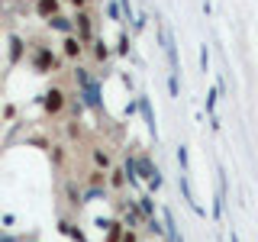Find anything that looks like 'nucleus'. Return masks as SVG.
<instances>
[{
    "mask_svg": "<svg viewBox=\"0 0 258 242\" xmlns=\"http://www.w3.org/2000/svg\"><path fill=\"white\" fill-rule=\"evenodd\" d=\"M139 110H142V119H145V126H149L152 139H155V136H158V126H155V113H152V103H149V97H139Z\"/></svg>",
    "mask_w": 258,
    "mask_h": 242,
    "instance_id": "7ed1b4c3",
    "label": "nucleus"
},
{
    "mask_svg": "<svg viewBox=\"0 0 258 242\" xmlns=\"http://www.w3.org/2000/svg\"><path fill=\"white\" fill-rule=\"evenodd\" d=\"M136 207H139V213H145V220H155V204H152V197H149V194H142V197L139 200H136Z\"/></svg>",
    "mask_w": 258,
    "mask_h": 242,
    "instance_id": "423d86ee",
    "label": "nucleus"
},
{
    "mask_svg": "<svg viewBox=\"0 0 258 242\" xmlns=\"http://www.w3.org/2000/svg\"><path fill=\"white\" fill-rule=\"evenodd\" d=\"M136 171H139V181H152V177H158L161 171L155 165H152V158L149 155H139L136 158Z\"/></svg>",
    "mask_w": 258,
    "mask_h": 242,
    "instance_id": "f03ea898",
    "label": "nucleus"
},
{
    "mask_svg": "<svg viewBox=\"0 0 258 242\" xmlns=\"http://www.w3.org/2000/svg\"><path fill=\"white\" fill-rule=\"evenodd\" d=\"M64 107V94H61V87H52L45 97H42V110L48 113V116H55V113H61Z\"/></svg>",
    "mask_w": 258,
    "mask_h": 242,
    "instance_id": "f257e3e1",
    "label": "nucleus"
},
{
    "mask_svg": "<svg viewBox=\"0 0 258 242\" xmlns=\"http://www.w3.org/2000/svg\"><path fill=\"white\" fill-rule=\"evenodd\" d=\"M78 26H81V39L87 42V39H91V16L81 13V16H78Z\"/></svg>",
    "mask_w": 258,
    "mask_h": 242,
    "instance_id": "9d476101",
    "label": "nucleus"
},
{
    "mask_svg": "<svg viewBox=\"0 0 258 242\" xmlns=\"http://www.w3.org/2000/svg\"><path fill=\"white\" fill-rule=\"evenodd\" d=\"M20 58H23V39L13 36L10 39V62H20Z\"/></svg>",
    "mask_w": 258,
    "mask_h": 242,
    "instance_id": "1a4fd4ad",
    "label": "nucleus"
},
{
    "mask_svg": "<svg viewBox=\"0 0 258 242\" xmlns=\"http://www.w3.org/2000/svg\"><path fill=\"white\" fill-rule=\"evenodd\" d=\"M123 4V13H126V20H133V10H129V0H119Z\"/></svg>",
    "mask_w": 258,
    "mask_h": 242,
    "instance_id": "412c9836",
    "label": "nucleus"
},
{
    "mask_svg": "<svg viewBox=\"0 0 258 242\" xmlns=\"http://www.w3.org/2000/svg\"><path fill=\"white\" fill-rule=\"evenodd\" d=\"M64 55H71V58H75V55H81V42H78V39H64Z\"/></svg>",
    "mask_w": 258,
    "mask_h": 242,
    "instance_id": "f8f14e48",
    "label": "nucleus"
},
{
    "mask_svg": "<svg viewBox=\"0 0 258 242\" xmlns=\"http://www.w3.org/2000/svg\"><path fill=\"white\" fill-rule=\"evenodd\" d=\"M123 232H126V229H123V223H119V220L110 223V226H107V242H119V239H123Z\"/></svg>",
    "mask_w": 258,
    "mask_h": 242,
    "instance_id": "0eeeda50",
    "label": "nucleus"
},
{
    "mask_svg": "<svg viewBox=\"0 0 258 242\" xmlns=\"http://www.w3.org/2000/svg\"><path fill=\"white\" fill-rule=\"evenodd\" d=\"M52 26H55V29H61V32H71V26H75V23L64 20V16H52Z\"/></svg>",
    "mask_w": 258,
    "mask_h": 242,
    "instance_id": "ddd939ff",
    "label": "nucleus"
},
{
    "mask_svg": "<svg viewBox=\"0 0 258 242\" xmlns=\"http://www.w3.org/2000/svg\"><path fill=\"white\" fill-rule=\"evenodd\" d=\"M55 10H58V0H39V13L42 16H55Z\"/></svg>",
    "mask_w": 258,
    "mask_h": 242,
    "instance_id": "9b49d317",
    "label": "nucleus"
},
{
    "mask_svg": "<svg viewBox=\"0 0 258 242\" xmlns=\"http://www.w3.org/2000/svg\"><path fill=\"white\" fill-rule=\"evenodd\" d=\"M71 4H78V7H84V4H87V0H71Z\"/></svg>",
    "mask_w": 258,
    "mask_h": 242,
    "instance_id": "4be33fe9",
    "label": "nucleus"
},
{
    "mask_svg": "<svg viewBox=\"0 0 258 242\" xmlns=\"http://www.w3.org/2000/svg\"><path fill=\"white\" fill-rule=\"evenodd\" d=\"M58 232H61V236H68V239H75V242H87L84 232H81L75 223H68V220H61V223H58Z\"/></svg>",
    "mask_w": 258,
    "mask_h": 242,
    "instance_id": "20e7f679",
    "label": "nucleus"
},
{
    "mask_svg": "<svg viewBox=\"0 0 258 242\" xmlns=\"http://www.w3.org/2000/svg\"><path fill=\"white\" fill-rule=\"evenodd\" d=\"M52 65H55L52 52H48V48L42 45V48H39V52H36V71H48V68H52Z\"/></svg>",
    "mask_w": 258,
    "mask_h": 242,
    "instance_id": "39448f33",
    "label": "nucleus"
},
{
    "mask_svg": "<svg viewBox=\"0 0 258 242\" xmlns=\"http://www.w3.org/2000/svg\"><path fill=\"white\" fill-rule=\"evenodd\" d=\"M177 161H181V168H187V149H177Z\"/></svg>",
    "mask_w": 258,
    "mask_h": 242,
    "instance_id": "a211bd4d",
    "label": "nucleus"
},
{
    "mask_svg": "<svg viewBox=\"0 0 258 242\" xmlns=\"http://www.w3.org/2000/svg\"><path fill=\"white\" fill-rule=\"evenodd\" d=\"M119 242H139V239H136V232L129 229V232H123V239H119Z\"/></svg>",
    "mask_w": 258,
    "mask_h": 242,
    "instance_id": "6ab92c4d",
    "label": "nucleus"
},
{
    "mask_svg": "<svg viewBox=\"0 0 258 242\" xmlns=\"http://www.w3.org/2000/svg\"><path fill=\"white\" fill-rule=\"evenodd\" d=\"M216 97H220V91H210V97H207V110H210V113L216 110Z\"/></svg>",
    "mask_w": 258,
    "mask_h": 242,
    "instance_id": "f3484780",
    "label": "nucleus"
},
{
    "mask_svg": "<svg viewBox=\"0 0 258 242\" xmlns=\"http://www.w3.org/2000/svg\"><path fill=\"white\" fill-rule=\"evenodd\" d=\"M94 161H97V168H110V155H107L103 149H97V152H94Z\"/></svg>",
    "mask_w": 258,
    "mask_h": 242,
    "instance_id": "4468645a",
    "label": "nucleus"
},
{
    "mask_svg": "<svg viewBox=\"0 0 258 242\" xmlns=\"http://www.w3.org/2000/svg\"><path fill=\"white\" fill-rule=\"evenodd\" d=\"M116 52H119V55H126V52H129V36H126V32L119 36V42H116Z\"/></svg>",
    "mask_w": 258,
    "mask_h": 242,
    "instance_id": "2eb2a0df",
    "label": "nucleus"
},
{
    "mask_svg": "<svg viewBox=\"0 0 258 242\" xmlns=\"http://www.w3.org/2000/svg\"><path fill=\"white\" fill-rule=\"evenodd\" d=\"M110 188H116V191H123V188H126V174H123V168H113V171H110Z\"/></svg>",
    "mask_w": 258,
    "mask_h": 242,
    "instance_id": "6e6552de",
    "label": "nucleus"
},
{
    "mask_svg": "<svg viewBox=\"0 0 258 242\" xmlns=\"http://www.w3.org/2000/svg\"><path fill=\"white\" fill-rule=\"evenodd\" d=\"M91 188H97V191L103 188V171H94V174H91Z\"/></svg>",
    "mask_w": 258,
    "mask_h": 242,
    "instance_id": "dca6fc26",
    "label": "nucleus"
},
{
    "mask_svg": "<svg viewBox=\"0 0 258 242\" xmlns=\"http://www.w3.org/2000/svg\"><path fill=\"white\" fill-rule=\"evenodd\" d=\"M168 91H171V97H177V78L168 81Z\"/></svg>",
    "mask_w": 258,
    "mask_h": 242,
    "instance_id": "aec40b11",
    "label": "nucleus"
}]
</instances>
